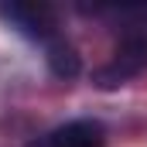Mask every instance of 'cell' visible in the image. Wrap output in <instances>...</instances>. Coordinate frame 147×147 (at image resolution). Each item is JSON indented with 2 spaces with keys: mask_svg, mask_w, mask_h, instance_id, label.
I'll use <instances>...</instances> for the list:
<instances>
[{
  "mask_svg": "<svg viewBox=\"0 0 147 147\" xmlns=\"http://www.w3.org/2000/svg\"><path fill=\"white\" fill-rule=\"evenodd\" d=\"M0 17L14 31H21L24 38H34V41H51L55 38V28H58L55 7L38 3V0H10V3H0Z\"/></svg>",
  "mask_w": 147,
  "mask_h": 147,
  "instance_id": "1",
  "label": "cell"
},
{
  "mask_svg": "<svg viewBox=\"0 0 147 147\" xmlns=\"http://www.w3.org/2000/svg\"><path fill=\"white\" fill-rule=\"evenodd\" d=\"M144 69H147V38L144 34H127L116 45L113 58L96 72V82L103 89H113V86H123L127 79L140 75Z\"/></svg>",
  "mask_w": 147,
  "mask_h": 147,
  "instance_id": "2",
  "label": "cell"
},
{
  "mask_svg": "<svg viewBox=\"0 0 147 147\" xmlns=\"http://www.w3.org/2000/svg\"><path fill=\"white\" fill-rule=\"evenodd\" d=\"M45 147H106V130L99 120H69L48 134Z\"/></svg>",
  "mask_w": 147,
  "mask_h": 147,
  "instance_id": "3",
  "label": "cell"
},
{
  "mask_svg": "<svg viewBox=\"0 0 147 147\" xmlns=\"http://www.w3.org/2000/svg\"><path fill=\"white\" fill-rule=\"evenodd\" d=\"M45 58H48V69L58 75V79H75L79 69H82L79 51H75L65 38H51V41H48V55H45Z\"/></svg>",
  "mask_w": 147,
  "mask_h": 147,
  "instance_id": "4",
  "label": "cell"
}]
</instances>
